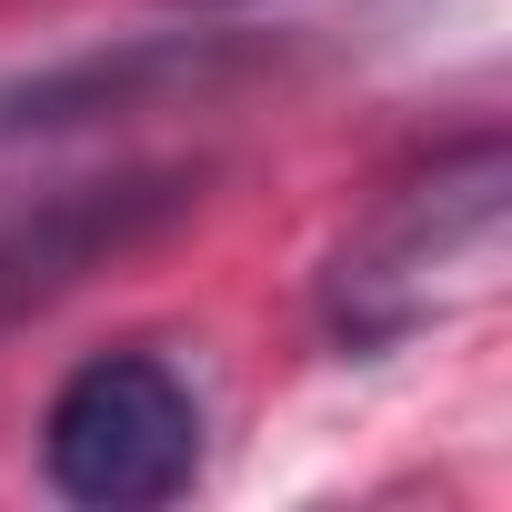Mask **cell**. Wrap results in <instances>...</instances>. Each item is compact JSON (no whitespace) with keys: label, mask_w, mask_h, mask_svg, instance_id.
<instances>
[{"label":"cell","mask_w":512,"mask_h":512,"mask_svg":"<svg viewBox=\"0 0 512 512\" xmlns=\"http://www.w3.org/2000/svg\"><path fill=\"white\" fill-rule=\"evenodd\" d=\"M492 251H502V141L472 131L342 231V251L322 262V322L342 352H392L462 292H482Z\"/></svg>","instance_id":"6da1fadb"},{"label":"cell","mask_w":512,"mask_h":512,"mask_svg":"<svg viewBox=\"0 0 512 512\" xmlns=\"http://www.w3.org/2000/svg\"><path fill=\"white\" fill-rule=\"evenodd\" d=\"M201 382L161 342H111L41 402V482L81 512H151L201 482Z\"/></svg>","instance_id":"7a4b0ae2"},{"label":"cell","mask_w":512,"mask_h":512,"mask_svg":"<svg viewBox=\"0 0 512 512\" xmlns=\"http://www.w3.org/2000/svg\"><path fill=\"white\" fill-rule=\"evenodd\" d=\"M171 211H191V181L181 171H121V181H71L31 211L0 221V332H11L21 312L61 302L91 262H111V251L151 241Z\"/></svg>","instance_id":"3957f363"},{"label":"cell","mask_w":512,"mask_h":512,"mask_svg":"<svg viewBox=\"0 0 512 512\" xmlns=\"http://www.w3.org/2000/svg\"><path fill=\"white\" fill-rule=\"evenodd\" d=\"M211 71H231V41L221 31H161V41H121V51H71L51 71H21L0 81V141H41V131H81V121H111V111H141L161 91H201Z\"/></svg>","instance_id":"277c9868"}]
</instances>
